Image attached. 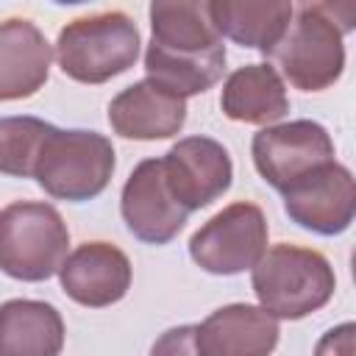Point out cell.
<instances>
[{
    "instance_id": "obj_1",
    "label": "cell",
    "mask_w": 356,
    "mask_h": 356,
    "mask_svg": "<svg viewBox=\"0 0 356 356\" xmlns=\"http://www.w3.org/2000/svg\"><path fill=\"white\" fill-rule=\"evenodd\" d=\"M147 81L192 97L211 89L225 72V44L200 0L150 3V42L145 50Z\"/></svg>"
},
{
    "instance_id": "obj_2",
    "label": "cell",
    "mask_w": 356,
    "mask_h": 356,
    "mask_svg": "<svg viewBox=\"0 0 356 356\" xmlns=\"http://www.w3.org/2000/svg\"><path fill=\"white\" fill-rule=\"evenodd\" d=\"M356 25L350 3H303L267 58L278 64V75L300 92H323L334 86L345 70V33Z\"/></svg>"
},
{
    "instance_id": "obj_3",
    "label": "cell",
    "mask_w": 356,
    "mask_h": 356,
    "mask_svg": "<svg viewBox=\"0 0 356 356\" xmlns=\"http://www.w3.org/2000/svg\"><path fill=\"white\" fill-rule=\"evenodd\" d=\"M250 284L270 317L303 320L334 298L337 275L320 250L281 242L253 264Z\"/></svg>"
},
{
    "instance_id": "obj_4",
    "label": "cell",
    "mask_w": 356,
    "mask_h": 356,
    "mask_svg": "<svg viewBox=\"0 0 356 356\" xmlns=\"http://www.w3.org/2000/svg\"><path fill=\"white\" fill-rule=\"evenodd\" d=\"M139 28L125 11L78 17L58 31L56 61L78 83H106L128 72L139 58Z\"/></svg>"
},
{
    "instance_id": "obj_5",
    "label": "cell",
    "mask_w": 356,
    "mask_h": 356,
    "mask_svg": "<svg viewBox=\"0 0 356 356\" xmlns=\"http://www.w3.org/2000/svg\"><path fill=\"white\" fill-rule=\"evenodd\" d=\"M70 231L56 206L17 200L0 209V270L17 281H47L67 259Z\"/></svg>"
},
{
    "instance_id": "obj_6",
    "label": "cell",
    "mask_w": 356,
    "mask_h": 356,
    "mask_svg": "<svg viewBox=\"0 0 356 356\" xmlns=\"http://www.w3.org/2000/svg\"><path fill=\"white\" fill-rule=\"evenodd\" d=\"M114 164L108 136L83 128H53L39 153L33 178L50 197L83 203L108 186Z\"/></svg>"
},
{
    "instance_id": "obj_7",
    "label": "cell",
    "mask_w": 356,
    "mask_h": 356,
    "mask_svg": "<svg viewBox=\"0 0 356 356\" xmlns=\"http://www.w3.org/2000/svg\"><path fill=\"white\" fill-rule=\"evenodd\" d=\"M267 217L256 203L239 200L217 211L189 239L192 261L211 275L253 270L267 250Z\"/></svg>"
},
{
    "instance_id": "obj_8",
    "label": "cell",
    "mask_w": 356,
    "mask_h": 356,
    "mask_svg": "<svg viewBox=\"0 0 356 356\" xmlns=\"http://www.w3.org/2000/svg\"><path fill=\"white\" fill-rule=\"evenodd\" d=\"M259 175L278 192L334 161L331 134L314 120H292L261 128L250 142Z\"/></svg>"
},
{
    "instance_id": "obj_9",
    "label": "cell",
    "mask_w": 356,
    "mask_h": 356,
    "mask_svg": "<svg viewBox=\"0 0 356 356\" xmlns=\"http://www.w3.org/2000/svg\"><path fill=\"white\" fill-rule=\"evenodd\" d=\"M284 195L289 220L312 234L337 236L350 228L356 214V184L345 164L337 159L292 184Z\"/></svg>"
},
{
    "instance_id": "obj_10",
    "label": "cell",
    "mask_w": 356,
    "mask_h": 356,
    "mask_svg": "<svg viewBox=\"0 0 356 356\" xmlns=\"http://www.w3.org/2000/svg\"><path fill=\"white\" fill-rule=\"evenodd\" d=\"M167 189L186 211H197L228 192L234 178V164L228 150L211 136L178 139L164 156Z\"/></svg>"
},
{
    "instance_id": "obj_11",
    "label": "cell",
    "mask_w": 356,
    "mask_h": 356,
    "mask_svg": "<svg viewBox=\"0 0 356 356\" xmlns=\"http://www.w3.org/2000/svg\"><path fill=\"white\" fill-rule=\"evenodd\" d=\"M120 211L128 231L147 245H167L186 225L189 211L167 189L161 159H145L122 186Z\"/></svg>"
},
{
    "instance_id": "obj_12",
    "label": "cell",
    "mask_w": 356,
    "mask_h": 356,
    "mask_svg": "<svg viewBox=\"0 0 356 356\" xmlns=\"http://www.w3.org/2000/svg\"><path fill=\"white\" fill-rule=\"evenodd\" d=\"M67 298L86 309H103L122 300L131 289V261L111 242H83L67 253L58 267Z\"/></svg>"
},
{
    "instance_id": "obj_13",
    "label": "cell",
    "mask_w": 356,
    "mask_h": 356,
    "mask_svg": "<svg viewBox=\"0 0 356 356\" xmlns=\"http://www.w3.org/2000/svg\"><path fill=\"white\" fill-rule=\"evenodd\" d=\"M278 337V320L253 303L220 306L195 325L200 356H273Z\"/></svg>"
},
{
    "instance_id": "obj_14",
    "label": "cell",
    "mask_w": 356,
    "mask_h": 356,
    "mask_svg": "<svg viewBox=\"0 0 356 356\" xmlns=\"http://www.w3.org/2000/svg\"><path fill=\"white\" fill-rule=\"evenodd\" d=\"M108 122L122 139H170L186 122V100L145 78L125 86L108 103Z\"/></svg>"
},
{
    "instance_id": "obj_15",
    "label": "cell",
    "mask_w": 356,
    "mask_h": 356,
    "mask_svg": "<svg viewBox=\"0 0 356 356\" xmlns=\"http://www.w3.org/2000/svg\"><path fill=\"white\" fill-rule=\"evenodd\" d=\"M50 61L53 47L31 19L0 22V100L36 95L50 75Z\"/></svg>"
},
{
    "instance_id": "obj_16",
    "label": "cell",
    "mask_w": 356,
    "mask_h": 356,
    "mask_svg": "<svg viewBox=\"0 0 356 356\" xmlns=\"http://www.w3.org/2000/svg\"><path fill=\"white\" fill-rule=\"evenodd\" d=\"M220 108L228 120L245 125H273L289 111V97L278 70L264 64H245L234 70L220 95Z\"/></svg>"
},
{
    "instance_id": "obj_17",
    "label": "cell",
    "mask_w": 356,
    "mask_h": 356,
    "mask_svg": "<svg viewBox=\"0 0 356 356\" xmlns=\"http://www.w3.org/2000/svg\"><path fill=\"white\" fill-rule=\"evenodd\" d=\"M214 31L264 56L281 42L295 6L286 0H211L206 3Z\"/></svg>"
},
{
    "instance_id": "obj_18",
    "label": "cell",
    "mask_w": 356,
    "mask_h": 356,
    "mask_svg": "<svg viewBox=\"0 0 356 356\" xmlns=\"http://www.w3.org/2000/svg\"><path fill=\"white\" fill-rule=\"evenodd\" d=\"M64 320L44 300H6L0 306V356H58Z\"/></svg>"
},
{
    "instance_id": "obj_19",
    "label": "cell",
    "mask_w": 356,
    "mask_h": 356,
    "mask_svg": "<svg viewBox=\"0 0 356 356\" xmlns=\"http://www.w3.org/2000/svg\"><path fill=\"white\" fill-rule=\"evenodd\" d=\"M56 125L39 117H0V172L11 178H33L44 139Z\"/></svg>"
},
{
    "instance_id": "obj_20",
    "label": "cell",
    "mask_w": 356,
    "mask_h": 356,
    "mask_svg": "<svg viewBox=\"0 0 356 356\" xmlns=\"http://www.w3.org/2000/svg\"><path fill=\"white\" fill-rule=\"evenodd\" d=\"M150 356H200L195 348V325L167 328L150 348Z\"/></svg>"
},
{
    "instance_id": "obj_21",
    "label": "cell",
    "mask_w": 356,
    "mask_h": 356,
    "mask_svg": "<svg viewBox=\"0 0 356 356\" xmlns=\"http://www.w3.org/2000/svg\"><path fill=\"white\" fill-rule=\"evenodd\" d=\"M314 356H356L353 350V323L328 328L314 348Z\"/></svg>"
}]
</instances>
